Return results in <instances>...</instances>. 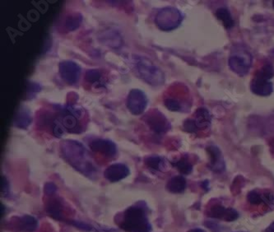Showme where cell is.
<instances>
[{
	"label": "cell",
	"instance_id": "cell-34",
	"mask_svg": "<svg viewBox=\"0 0 274 232\" xmlns=\"http://www.w3.org/2000/svg\"><path fill=\"white\" fill-rule=\"evenodd\" d=\"M9 181L5 176L1 177V192L4 196H6L9 193Z\"/></svg>",
	"mask_w": 274,
	"mask_h": 232
},
{
	"label": "cell",
	"instance_id": "cell-20",
	"mask_svg": "<svg viewBox=\"0 0 274 232\" xmlns=\"http://www.w3.org/2000/svg\"><path fill=\"white\" fill-rule=\"evenodd\" d=\"M216 17L218 20L221 21L224 27L227 30H230L234 27V19L232 18L230 11L226 8H220L216 11Z\"/></svg>",
	"mask_w": 274,
	"mask_h": 232
},
{
	"label": "cell",
	"instance_id": "cell-4",
	"mask_svg": "<svg viewBox=\"0 0 274 232\" xmlns=\"http://www.w3.org/2000/svg\"><path fill=\"white\" fill-rule=\"evenodd\" d=\"M252 61V55L247 50L241 47H235L228 60V65L232 72L242 77L249 73Z\"/></svg>",
	"mask_w": 274,
	"mask_h": 232
},
{
	"label": "cell",
	"instance_id": "cell-37",
	"mask_svg": "<svg viewBox=\"0 0 274 232\" xmlns=\"http://www.w3.org/2000/svg\"><path fill=\"white\" fill-rule=\"evenodd\" d=\"M272 7L274 8V1H273V2H272Z\"/></svg>",
	"mask_w": 274,
	"mask_h": 232
},
{
	"label": "cell",
	"instance_id": "cell-30",
	"mask_svg": "<svg viewBox=\"0 0 274 232\" xmlns=\"http://www.w3.org/2000/svg\"><path fill=\"white\" fill-rule=\"evenodd\" d=\"M40 89H41V87H40V85L36 83V82H29L28 86H27V96H28V98H33L36 93L40 91Z\"/></svg>",
	"mask_w": 274,
	"mask_h": 232
},
{
	"label": "cell",
	"instance_id": "cell-22",
	"mask_svg": "<svg viewBox=\"0 0 274 232\" xmlns=\"http://www.w3.org/2000/svg\"><path fill=\"white\" fill-rule=\"evenodd\" d=\"M47 212L53 218L57 220L62 218V207L60 202L56 199L49 202L47 207Z\"/></svg>",
	"mask_w": 274,
	"mask_h": 232
},
{
	"label": "cell",
	"instance_id": "cell-16",
	"mask_svg": "<svg viewBox=\"0 0 274 232\" xmlns=\"http://www.w3.org/2000/svg\"><path fill=\"white\" fill-rule=\"evenodd\" d=\"M195 123L199 129H206L210 127L212 116L209 111L204 107H200L195 112Z\"/></svg>",
	"mask_w": 274,
	"mask_h": 232
},
{
	"label": "cell",
	"instance_id": "cell-1",
	"mask_svg": "<svg viewBox=\"0 0 274 232\" xmlns=\"http://www.w3.org/2000/svg\"><path fill=\"white\" fill-rule=\"evenodd\" d=\"M60 151L64 160L77 171L92 179L97 177L98 166L81 143L76 140H64L60 144Z\"/></svg>",
	"mask_w": 274,
	"mask_h": 232
},
{
	"label": "cell",
	"instance_id": "cell-11",
	"mask_svg": "<svg viewBox=\"0 0 274 232\" xmlns=\"http://www.w3.org/2000/svg\"><path fill=\"white\" fill-rule=\"evenodd\" d=\"M129 169L124 164L115 163L109 166L105 170L104 176L108 181L115 182L120 181L124 178H126L129 175Z\"/></svg>",
	"mask_w": 274,
	"mask_h": 232
},
{
	"label": "cell",
	"instance_id": "cell-15",
	"mask_svg": "<svg viewBox=\"0 0 274 232\" xmlns=\"http://www.w3.org/2000/svg\"><path fill=\"white\" fill-rule=\"evenodd\" d=\"M32 122L31 111L26 106H21L18 109V112L16 113L14 117V126L19 128H27L30 126Z\"/></svg>",
	"mask_w": 274,
	"mask_h": 232
},
{
	"label": "cell",
	"instance_id": "cell-7",
	"mask_svg": "<svg viewBox=\"0 0 274 232\" xmlns=\"http://www.w3.org/2000/svg\"><path fill=\"white\" fill-rule=\"evenodd\" d=\"M148 104V99L144 91L140 89H133L128 93L126 106L128 111L133 115L144 114Z\"/></svg>",
	"mask_w": 274,
	"mask_h": 232
},
{
	"label": "cell",
	"instance_id": "cell-5",
	"mask_svg": "<svg viewBox=\"0 0 274 232\" xmlns=\"http://www.w3.org/2000/svg\"><path fill=\"white\" fill-rule=\"evenodd\" d=\"M183 18V14L176 8H163L155 17V24L162 31H172L180 26Z\"/></svg>",
	"mask_w": 274,
	"mask_h": 232
},
{
	"label": "cell",
	"instance_id": "cell-28",
	"mask_svg": "<svg viewBox=\"0 0 274 232\" xmlns=\"http://www.w3.org/2000/svg\"><path fill=\"white\" fill-rule=\"evenodd\" d=\"M248 201L250 202V204L253 205H259L262 204L263 202V196H261L259 193L256 191H251L248 194L247 196Z\"/></svg>",
	"mask_w": 274,
	"mask_h": 232
},
{
	"label": "cell",
	"instance_id": "cell-36",
	"mask_svg": "<svg viewBox=\"0 0 274 232\" xmlns=\"http://www.w3.org/2000/svg\"><path fill=\"white\" fill-rule=\"evenodd\" d=\"M190 232H204V230H201V229H193Z\"/></svg>",
	"mask_w": 274,
	"mask_h": 232
},
{
	"label": "cell",
	"instance_id": "cell-14",
	"mask_svg": "<svg viewBox=\"0 0 274 232\" xmlns=\"http://www.w3.org/2000/svg\"><path fill=\"white\" fill-rule=\"evenodd\" d=\"M207 152L210 157L209 168L214 172H222L225 170V164L220 149L217 146H209L207 148Z\"/></svg>",
	"mask_w": 274,
	"mask_h": 232
},
{
	"label": "cell",
	"instance_id": "cell-27",
	"mask_svg": "<svg viewBox=\"0 0 274 232\" xmlns=\"http://www.w3.org/2000/svg\"><path fill=\"white\" fill-rule=\"evenodd\" d=\"M164 105L170 111H179L181 110V105L179 101L174 98H166L164 100Z\"/></svg>",
	"mask_w": 274,
	"mask_h": 232
},
{
	"label": "cell",
	"instance_id": "cell-35",
	"mask_svg": "<svg viewBox=\"0 0 274 232\" xmlns=\"http://www.w3.org/2000/svg\"><path fill=\"white\" fill-rule=\"evenodd\" d=\"M266 232H274V222H272V223L266 229Z\"/></svg>",
	"mask_w": 274,
	"mask_h": 232
},
{
	"label": "cell",
	"instance_id": "cell-19",
	"mask_svg": "<svg viewBox=\"0 0 274 232\" xmlns=\"http://www.w3.org/2000/svg\"><path fill=\"white\" fill-rule=\"evenodd\" d=\"M144 162L148 167L157 171H165L166 168V161L159 156H150L146 157Z\"/></svg>",
	"mask_w": 274,
	"mask_h": 232
},
{
	"label": "cell",
	"instance_id": "cell-21",
	"mask_svg": "<svg viewBox=\"0 0 274 232\" xmlns=\"http://www.w3.org/2000/svg\"><path fill=\"white\" fill-rule=\"evenodd\" d=\"M82 15L79 13L69 14L65 19L64 27L69 31H75L82 24Z\"/></svg>",
	"mask_w": 274,
	"mask_h": 232
},
{
	"label": "cell",
	"instance_id": "cell-18",
	"mask_svg": "<svg viewBox=\"0 0 274 232\" xmlns=\"http://www.w3.org/2000/svg\"><path fill=\"white\" fill-rule=\"evenodd\" d=\"M38 226V221L35 217L30 216V215H25L23 217H21L18 220V227L22 231L32 232L36 230Z\"/></svg>",
	"mask_w": 274,
	"mask_h": 232
},
{
	"label": "cell",
	"instance_id": "cell-33",
	"mask_svg": "<svg viewBox=\"0 0 274 232\" xmlns=\"http://www.w3.org/2000/svg\"><path fill=\"white\" fill-rule=\"evenodd\" d=\"M57 188H56V185L55 183H45V185L44 187V192L45 195H48V196H51L53 195L56 192Z\"/></svg>",
	"mask_w": 274,
	"mask_h": 232
},
{
	"label": "cell",
	"instance_id": "cell-6",
	"mask_svg": "<svg viewBox=\"0 0 274 232\" xmlns=\"http://www.w3.org/2000/svg\"><path fill=\"white\" fill-rule=\"evenodd\" d=\"M143 120L149 128L157 134H163L168 132L171 127L168 119L157 109H153L147 112Z\"/></svg>",
	"mask_w": 274,
	"mask_h": 232
},
{
	"label": "cell",
	"instance_id": "cell-17",
	"mask_svg": "<svg viewBox=\"0 0 274 232\" xmlns=\"http://www.w3.org/2000/svg\"><path fill=\"white\" fill-rule=\"evenodd\" d=\"M186 179L182 175H176L166 183V189L169 192L173 194H179L185 191L186 188Z\"/></svg>",
	"mask_w": 274,
	"mask_h": 232
},
{
	"label": "cell",
	"instance_id": "cell-13",
	"mask_svg": "<svg viewBox=\"0 0 274 232\" xmlns=\"http://www.w3.org/2000/svg\"><path fill=\"white\" fill-rule=\"evenodd\" d=\"M98 38L102 44H104L106 47H111L112 49H118L123 44L121 35L114 29L105 30L98 35Z\"/></svg>",
	"mask_w": 274,
	"mask_h": 232
},
{
	"label": "cell",
	"instance_id": "cell-32",
	"mask_svg": "<svg viewBox=\"0 0 274 232\" xmlns=\"http://www.w3.org/2000/svg\"><path fill=\"white\" fill-rule=\"evenodd\" d=\"M70 223L72 224V225H74V226H76V227L79 228L81 230H86V231L95 230V229H94L92 225L84 223V222H82V221H70Z\"/></svg>",
	"mask_w": 274,
	"mask_h": 232
},
{
	"label": "cell",
	"instance_id": "cell-25",
	"mask_svg": "<svg viewBox=\"0 0 274 232\" xmlns=\"http://www.w3.org/2000/svg\"><path fill=\"white\" fill-rule=\"evenodd\" d=\"M102 77V74L101 71L98 69H89L86 71L85 80L91 84H96V83H101Z\"/></svg>",
	"mask_w": 274,
	"mask_h": 232
},
{
	"label": "cell",
	"instance_id": "cell-12",
	"mask_svg": "<svg viewBox=\"0 0 274 232\" xmlns=\"http://www.w3.org/2000/svg\"><path fill=\"white\" fill-rule=\"evenodd\" d=\"M250 90L254 94L260 97H268L273 91V84L268 80L254 76L250 83Z\"/></svg>",
	"mask_w": 274,
	"mask_h": 232
},
{
	"label": "cell",
	"instance_id": "cell-24",
	"mask_svg": "<svg viewBox=\"0 0 274 232\" xmlns=\"http://www.w3.org/2000/svg\"><path fill=\"white\" fill-rule=\"evenodd\" d=\"M173 166L184 175H190L192 172L193 166L187 159H180L173 163Z\"/></svg>",
	"mask_w": 274,
	"mask_h": 232
},
{
	"label": "cell",
	"instance_id": "cell-9",
	"mask_svg": "<svg viewBox=\"0 0 274 232\" xmlns=\"http://www.w3.org/2000/svg\"><path fill=\"white\" fill-rule=\"evenodd\" d=\"M57 109L60 111L59 120L61 122L65 130L68 131L69 133H77V134L82 133L83 129H82V124L80 123V119L67 111L66 109L64 108V106L57 107Z\"/></svg>",
	"mask_w": 274,
	"mask_h": 232
},
{
	"label": "cell",
	"instance_id": "cell-3",
	"mask_svg": "<svg viewBox=\"0 0 274 232\" xmlns=\"http://www.w3.org/2000/svg\"><path fill=\"white\" fill-rule=\"evenodd\" d=\"M135 72L142 80L153 86H160L165 82V75L162 69L156 66L148 58L133 56Z\"/></svg>",
	"mask_w": 274,
	"mask_h": 232
},
{
	"label": "cell",
	"instance_id": "cell-8",
	"mask_svg": "<svg viewBox=\"0 0 274 232\" xmlns=\"http://www.w3.org/2000/svg\"><path fill=\"white\" fill-rule=\"evenodd\" d=\"M59 71L64 82L69 85H74L79 81L82 69L72 60H64L59 64Z\"/></svg>",
	"mask_w": 274,
	"mask_h": 232
},
{
	"label": "cell",
	"instance_id": "cell-29",
	"mask_svg": "<svg viewBox=\"0 0 274 232\" xmlns=\"http://www.w3.org/2000/svg\"><path fill=\"white\" fill-rule=\"evenodd\" d=\"M183 128L185 131L190 133H195L199 130L195 120H186L184 122Z\"/></svg>",
	"mask_w": 274,
	"mask_h": 232
},
{
	"label": "cell",
	"instance_id": "cell-10",
	"mask_svg": "<svg viewBox=\"0 0 274 232\" xmlns=\"http://www.w3.org/2000/svg\"><path fill=\"white\" fill-rule=\"evenodd\" d=\"M94 153H100L106 157H114L117 154V147L111 140L96 138L89 144Z\"/></svg>",
	"mask_w": 274,
	"mask_h": 232
},
{
	"label": "cell",
	"instance_id": "cell-26",
	"mask_svg": "<svg viewBox=\"0 0 274 232\" xmlns=\"http://www.w3.org/2000/svg\"><path fill=\"white\" fill-rule=\"evenodd\" d=\"M255 76L269 81L274 77V67L272 64H265L257 72Z\"/></svg>",
	"mask_w": 274,
	"mask_h": 232
},
{
	"label": "cell",
	"instance_id": "cell-2",
	"mask_svg": "<svg viewBox=\"0 0 274 232\" xmlns=\"http://www.w3.org/2000/svg\"><path fill=\"white\" fill-rule=\"evenodd\" d=\"M120 226L127 232H151L152 226L145 207L138 204L131 206L124 212Z\"/></svg>",
	"mask_w": 274,
	"mask_h": 232
},
{
	"label": "cell",
	"instance_id": "cell-31",
	"mask_svg": "<svg viewBox=\"0 0 274 232\" xmlns=\"http://www.w3.org/2000/svg\"><path fill=\"white\" fill-rule=\"evenodd\" d=\"M238 217H239V213L237 211L233 208H227L224 220L225 221H236Z\"/></svg>",
	"mask_w": 274,
	"mask_h": 232
},
{
	"label": "cell",
	"instance_id": "cell-23",
	"mask_svg": "<svg viewBox=\"0 0 274 232\" xmlns=\"http://www.w3.org/2000/svg\"><path fill=\"white\" fill-rule=\"evenodd\" d=\"M226 208H224L223 206L220 204H216L212 206L209 212H208V217L213 219H221L224 220L226 213Z\"/></svg>",
	"mask_w": 274,
	"mask_h": 232
}]
</instances>
